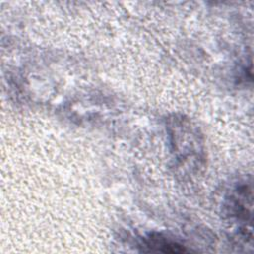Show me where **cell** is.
<instances>
[{
    "label": "cell",
    "instance_id": "cell-1",
    "mask_svg": "<svg viewBox=\"0 0 254 254\" xmlns=\"http://www.w3.org/2000/svg\"><path fill=\"white\" fill-rule=\"evenodd\" d=\"M169 127L171 129L173 152L178 163L183 166V164L192 159L199 164L203 151L197 129L191 125L190 120L183 119V117L172 119V124Z\"/></svg>",
    "mask_w": 254,
    "mask_h": 254
},
{
    "label": "cell",
    "instance_id": "cell-2",
    "mask_svg": "<svg viewBox=\"0 0 254 254\" xmlns=\"http://www.w3.org/2000/svg\"><path fill=\"white\" fill-rule=\"evenodd\" d=\"M226 214L233 223H237L240 235L252 239V188L241 185L230 194L226 203Z\"/></svg>",
    "mask_w": 254,
    "mask_h": 254
},
{
    "label": "cell",
    "instance_id": "cell-3",
    "mask_svg": "<svg viewBox=\"0 0 254 254\" xmlns=\"http://www.w3.org/2000/svg\"><path fill=\"white\" fill-rule=\"evenodd\" d=\"M145 245L150 251L160 252H171V253H182L187 250L182 244L176 241L168 239L161 234H152L145 239Z\"/></svg>",
    "mask_w": 254,
    "mask_h": 254
}]
</instances>
